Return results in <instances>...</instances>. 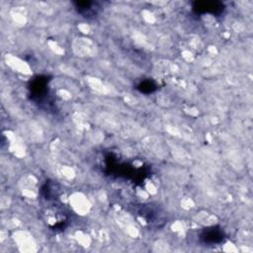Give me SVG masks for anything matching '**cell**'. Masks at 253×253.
Here are the masks:
<instances>
[{"instance_id": "obj_1", "label": "cell", "mask_w": 253, "mask_h": 253, "mask_svg": "<svg viewBox=\"0 0 253 253\" xmlns=\"http://www.w3.org/2000/svg\"><path fill=\"white\" fill-rule=\"evenodd\" d=\"M225 239L224 232L216 226H211L209 228H205L200 234V240L209 245H215L222 243Z\"/></svg>"}, {"instance_id": "obj_2", "label": "cell", "mask_w": 253, "mask_h": 253, "mask_svg": "<svg viewBox=\"0 0 253 253\" xmlns=\"http://www.w3.org/2000/svg\"><path fill=\"white\" fill-rule=\"evenodd\" d=\"M32 99L37 102H42L45 99L47 93V80L45 77L38 76L30 87Z\"/></svg>"}, {"instance_id": "obj_3", "label": "cell", "mask_w": 253, "mask_h": 253, "mask_svg": "<svg viewBox=\"0 0 253 253\" xmlns=\"http://www.w3.org/2000/svg\"><path fill=\"white\" fill-rule=\"evenodd\" d=\"M197 13H214L218 14L223 11V6L219 2H197L193 7Z\"/></svg>"}, {"instance_id": "obj_4", "label": "cell", "mask_w": 253, "mask_h": 253, "mask_svg": "<svg viewBox=\"0 0 253 253\" xmlns=\"http://www.w3.org/2000/svg\"><path fill=\"white\" fill-rule=\"evenodd\" d=\"M94 4L95 3L93 2H78L76 5V9L84 17H90L94 14L96 15L97 13V9L93 8Z\"/></svg>"}, {"instance_id": "obj_5", "label": "cell", "mask_w": 253, "mask_h": 253, "mask_svg": "<svg viewBox=\"0 0 253 253\" xmlns=\"http://www.w3.org/2000/svg\"><path fill=\"white\" fill-rule=\"evenodd\" d=\"M137 89L143 93H151L152 91H154L156 89V86L152 81L144 80L138 84Z\"/></svg>"}]
</instances>
